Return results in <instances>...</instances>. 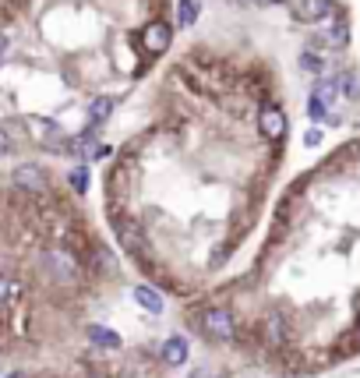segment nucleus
I'll use <instances>...</instances> for the list:
<instances>
[{"instance_id": "nucleus-1", "label": "nucleus", "mask_w": 360, "mask_h": 378, "mask_svg": "<svg viewBox=\"0 0 360 378\" xmlns=\"http://www.w3.org/2000/svg\"><path fill=\"white\" fill-rule=\"evenodd\" d=\"M201 325H205V332H209L212 339H219V343H230V339H233V318H230V311H223V307H209V311L201 315Z\"/></svg>"}, {"instance_id": "nucleus-2", "label": "nucleus", "mask_w": 360, "mask_h": 378, "mask_svg": "<svg viewBox=\"0 0 360 378\" xmlns=\"http://www.w3.org/2000/svg\"><path fill=\"white\" fill-rule=\"evenodd\" d=\"M290 8L300 22H321L332 15V0H293Z\"/></svg>"}, {"instance_id": "nucleus-3", "label": "nucleus", "mask_w": 360, "mask_h": 378, "mask_svg": "<svg viewBox=\"0 0 360 378\" xmlns=\"http://www.w3.org/2000/svg\"><path fill=\"white\" fill-rule=\"evenodd\" d=\"M258 124H261V135L272 138V142H279V138L286 135V117H283V110H275V106H265L261 117H258Z\"/></svg>"}, {"instance_id": "nucleus-4", "label": "nucleus", "mask_w": 360, "mask_h": 378, "mask_svg": "<svg viewBox=\"0 0 360 378\" xmlns=\"http://www.w3.org/2000/svg\"><path fill=\"white\" fill-rule=\"evenodd\" d=\"M142 47H145L149 54H163V50L170 47V29H166L163 22H152V25L142 32Z\"/></svg>"}, {"instance_id": "nucleus-5", "label": "nucleus", "mask_w": 360, "mask_h": 378, "mask_svg": "<svg viewBox=\"0 0 360 378\" xmlns=\"http://www.w3.org/2000/svg\"><path fill=\"white\" fill-rule=\"evenodd\" d=\"M286 339H290V322H286V315L272 311V315L265 318V343H272V346H283Z\"/></svg>"}, {"instance_id": "nucleus-6", "label": "nucleus", "mask_w": 360, "mask_h": 378, "mask_svg": "<svg viewBox=\"0 0 360 378\" xmlns=\"http://www.w3.org/2000/svg\"><path fill=\"white\" fill-rule=\"evenodd\" d=\"M15 184L25 188V191H46V177H43V170L32 166V163H25V166L15 170Z\"/></svg>"}, {"instance_id": "nucleus-7", "label": "nucleus", "mask_w": 360, "mask_h": 378, "mask_svg": "<svg viewBox=\"0 0 360 378\" xmlns=\"http://www.w3.org/2000/svg\"><path fill=\"white\" fill-rule=\"evenodd\" d=\"M117 233H120V240H124V248H128L131 255H145V251H149L145 233H142V226H138V223H120V226H117Z\"/></svg>"}, {"instance_id": "nucleus-8", "label": "nucleus", "mask_w": 360, "mask_h": 378, "mask_svg": "<svg viewBox=\"0 0 360 378\" xmlns=\"http://www.w3.org/2000/svg\"><path fill=\"white\" fill-rule=\"evenodd\" d=\"M163 360H166L170 367H180V364L187 360V339H180V336H170V339L163 343Z\"/></svg>"}, {"instance_id": "nucleus-9", "label": "nucleus", "mask_w": 360, "mask_h": 378, "mask_svg": "<svg viewBox=\"0 0 360 378\" xmlns=\"http://www.w3.org/2000/svg\"><path fill=\"white\" fill-rule=\"evenodd\" d=\"M89 339H92L96 346H103V350H120V346H124L120 336H117L113 329H103V325H92V329H89Z\"/></svg>"}, {"instance_id": "nucleus-10", "label": "nucleus", "mask_w": 360, "mask_h": 378, "mask_svg": "<svg viewBox=\"0 0 360 378\" xmlns=\"http://www.w3.org/2000/svg\"><path fill=\"white\" fill-rule=\"evenodd\" d=\"M135 300L145 307V311H163V293H156L152 286H135Z\"/></svg>"}, {"instance_id": "nucleus-11", "label": "nucleus", "mask_w": 360, "mask_h": 378, "mask_svg": "<svg viewBox=\"0 0 360 378\" xmlns=\"http://www.w3.org/2000/svg\"><path fill=\"white\" fill-rule=\"evenodd\" d=\"M198 15H201L198 0H180V4H177V22H180V29H191V25L198 22Z\"/></svg>"}, {"instance_id": "nucleus-12", "label": "nucleus", "mask_w": 360, "mask_h": 378, "mask_svg": "<svg viewBox=\"0 0 360 378\" xmlns=\"http://www.w3.org/2000/svg\"><path fill=\"white\" fill-rule=\"evenodd\" d=\"M325 43L335 47V50H342V47L349 43V29H346V22H335V25L325 32Z\"/></svg>"}, {"instance_id": "nucleus-13", "label": "nucleus", "mask_w": 360, "mask_h": 378, "mask_svg": "<svg viewBox=\"0 0 360 378\" xmlns=\"http://www.w3.org/2000/svg\"><path fill=\"white\" fill-rule=\"evenodd\" d=\"M300 68H304V71H311V75H321V71H325V61H321L318 54H311V50H307V54H300Z\"/></svg>"}, {"instance_id": "nucleus-14", "label": "nucleus", "mask_w": 360, "mask_h": 378, "mask_svg": "<svg viewBox=\"0 0 360 378\" xmlns=\"http://www.w3.org/2000/svg\"><path fill=\"white\" fill-rule=\"evenodd\" d=\"M71 188H75L78 195L89 191V170H85V166H75V170H71Z\"/></svg>"}, {"instance_id": "nucleus-15", "label": "nucleus", "mask_w": 360, "mask_h": 378, "mask_svg": "<svg viewBox=\"0 0 360 378\" xmlns=\"http://www.w3.org/2000/svg\"><path fill=\"white\" fill-rule=\"evenodd\" d=\"M110 110H113V103H110V99H96V103H92V121H106V117H110Z\"/></svg>"}, {"instance_id": "nucleus-16", "label": "nucleus", "mask_w": 360, "mask_h": 378, "mask_svg": "<svg viewBox=\"0 0 360 378\" xmlns=\"http://www.w3.org/2000/svg\"><path fill=\"white\" fill-rule=\"evenodd\" d=\"M11 152V138H8V131L0 128V156H8Z\"/></svg>"}, {"instance_id": "nucleus-17", "label": "nucleus", "mask_w": 360, "mask_h": 378, "mask_svg": "<svg viewBox=\"0 0 360 378\" xmlns=\"http://www.w3.org/2000/svg\"><path fill=\"white\" fill-rule=\"evenodd\" d=\"M8 297H11V283H8L4 276H0V304H4Z\"/></svg>"}, {"instance_id": "nucleus-18", "label": "nucleus", "mask_w": 360, "mask_h": 378, "mask_svg": "<svg viewBox=\"0 0 360 378\" xmlns=\"http://www.w3.org/2000/svg\"><path fill=\"white\" fill-rule=\"evenodd\" d=\"M304 142H307V145H318V142H321V131H307Z\"/></svg>"}, {"instance_id": "nucleus-19", "label": "nucleus", "mask_w": 360, "mask_h": 378, "mask_svg": "<svg viewBox=\"0 0 360 378\" xmlns=\"http://www.w3.org/2000/svg\"><path fill=\"white\" fill-rule=\"evenodd\" d=\"M4 50H8V36H0V57H4Z\"/></svg>"}, {"instance_id": "nucleus-20", "label": "nucleus", "mask_w": 360, "mask_h": 378, "mask_svg": "<svg viewBox=\"0 0 360 378\" xmlns=\"http://www.w3.org/2000/svg\"><path fill=\"white\" fill-rule=\"evenodd\" d=\"M194 378H209V371H205V367H201V371H198V374H194Z\"/></svg>"}, {"instance_id": "nucleus-21", "label": "nucleus", "mask_w": 360, "mask_h": 378, "mask_svg": "<svg viewBox=\"0 0 360 378\" xmlns=\"http://www.w3.org/2000/svg\"><path fill=\"white\" fill-rule=\"evenodd\" d=\"M247 4H268V0H247Z\"/></svg>"}, {"instance_id": "nucleus-22", "label": "nucleus", "mask_w": 360, "mask_h": 378, "mask_svg": "<svg viewBox=\"0 0 360 378\" xmlns=\"http://www.w3.org/2000/svg\"><path fill=\"white\" fill-rule=\"evenodd\" d=\"M356 339H360V325H356Z\"/></svg>"}]
</instances>
